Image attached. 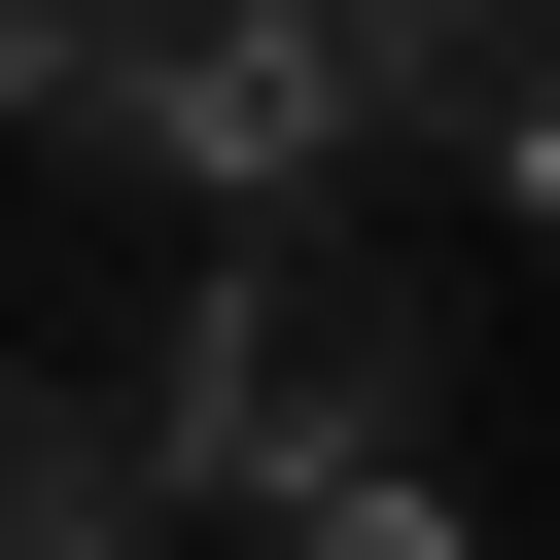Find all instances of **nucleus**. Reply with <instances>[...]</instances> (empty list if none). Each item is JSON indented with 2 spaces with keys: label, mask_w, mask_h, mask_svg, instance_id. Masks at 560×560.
<instances>
[{
  "label": "nucleus",
  "mask_w": 560,
  "mask_h": 560,
  "mask_svg": "<svg viewBox=\"0 0 560 560\" xmlns=\"http://www.w3.org/2000/svg\"><path fill=\"white\" fill-rule=\"evenodd\" d=\"M420 420H455V280H385L350 210H210V280H175V385L105 420L140 490H245V525H315V490H420Z\"/></svg>",
  "instance_id": "obj_1"
},
{
  "label": "nucleus",
  "mask_w": 560,
  "mask_h": 560,
  "mask_svg": "<svg viewBox=\"0 0 560 560\" xmlns=\"http://www.w3.org/2000/svg\"><path fill=\"white\" fill-rule=\"evenodd\" d=\"M0 140H70V175H210V210H315V175H350V0H210V35L35 0V35H0Z\"/></svg>",
  "instance_id": "obj_2"
},
{
  "label": "nucleus",
  "mask_w": 560,
  "mask_h": 560,
  "mask_svg": "<svg viewBox=\"0 0 560 560\" xmlns=\"http://www.w3.org/2000/svg\"><path fill=\"white\" fill-rule=\"evenodd\" d=\"M350 140H455V175H560V0H350Z\"/></svg>",
  "instance_id": "obj_3"
},
{
  "label": "nucleus",
  "mask_w": 560,
  "mask_h": 560,
  "mask_svg": "<svg viewBox=\"0 0 560 560\" xmlns=\"http://www.w3.org/2000/svg\"><path fill=\"white\" fill-rule=\"evenodd\" d=\"M0 560H140V455H105L70 385H0Z\"/></svg>",
  "instance_id": "obj_4"
},
{
  "label": "nucleus",
  "mask_w": 560,
  "mask_h": 560,
  "mask_svg": "<svg viewBox=\"0 0 560 560\" xmlns=\"http://www.w3.org/2000/svg\"><path fill=\"white\" fill-rule=\"evenodd\" d=\"M280 560H455V455H420V490H315Z\"/></svg>",
  "instance_id": "obj_5"
}]
</instances>
